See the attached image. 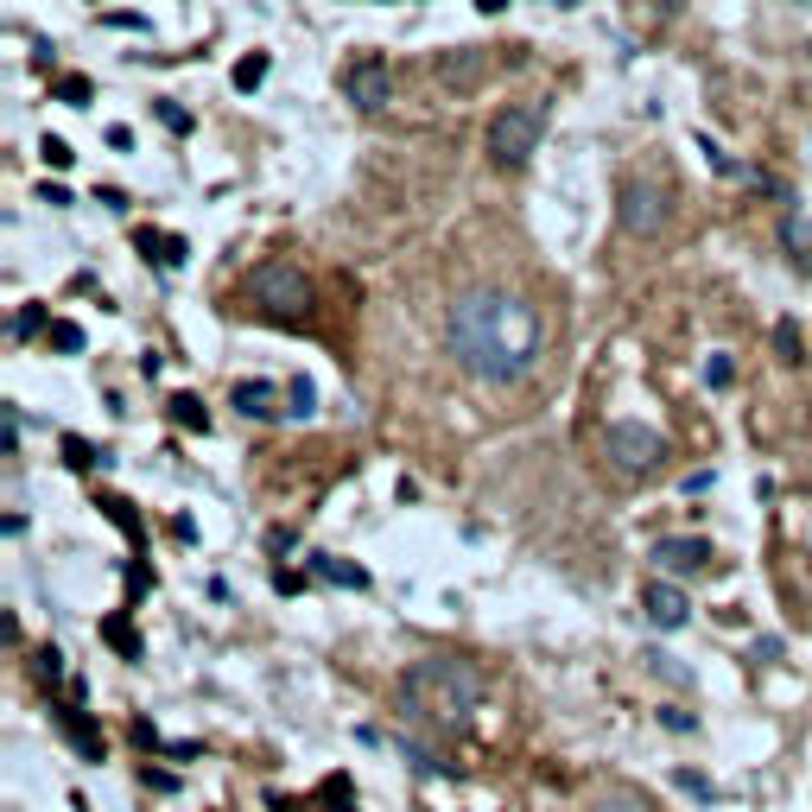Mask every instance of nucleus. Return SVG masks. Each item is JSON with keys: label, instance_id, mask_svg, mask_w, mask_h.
I'll return each mask as SVG.
<instances>
[{"label": "nucleus", "instance_id": "f257e3e1", "mask_svg": "<svg viewBox=\"0 0 812 812\" xmlns=\"http://www.w3.org/2000/svg\"><path fill=\"white\" fill-rule=\"evenodd\" d=\"M445 336H451V355L489 387H507L521 381L539 362V311L514 292H495V286H477V292H457L451 318H445Z\"/></svg>", "mask_w": 812, "mask_h": 812}, {"label": "nucleus", "instance_id": "f03ea898", "mask_svg": "<svg viewBox=\"0 0 812 812\" xmlns=\"http://www.w3.org/2000/svg\"><path fill=\"white\" fill-rule=\"evenodd\" d=\"M400 705H406V717H419V724L457 730V724H470V710L482 705V673L457 654L413 660L406 680H400Z\"/></svg>", "mask_w": 812, "mask_h": 812}, {"label": "nucleus", "instance_id": "7ed1b4c3", "mask_svg": "<svg viewBox=\"0 0 812 812\" xmlns=\"http://www.w3.org/2000/svg\"><path fill=\"white\" fill-rule=\"evenodd\" d=\"M539 133H546V101H507L502 115L489 121V159L502 172H521L539 152Z\"/></svg>", "mask_w": 812, "mask_h": 812}, {"label": "nucleus", "instance_id": "20e7f679", "mask_svg": "<svg viewBox=\"0 0 812 812\" xmlns=\"http://www.w3.org/2000/svg\"><path fill=\"white\" fill-rule=\"evenodd\" d=\"M248 292L260 299V311L267 318H279V324H292V318H304L311 311V279L292 267V260H260L248 279Z\"/></svg>", "mask_w": 812, "mask_h": 812}, {"label": "nucleus", "instance_id": "39448f33", "mask_svg": "<svg viewBox=\"0 0 812 812\" xmlns=\"http://www.w3.org/2000/svg\"><path fill=\"white\" fill-rule=\"evenodd\" d=\"M603 457L622 470V477H648L660 457H666V438L654 426H641V419H616L603 431Z\"/></svg>", "mask_w": 812, "mask_h": 812}, {"label": "nucleus", "instance_id": "423d86ee", "mask_svg": "<svg viewBox=\"0 0 812 812\" xmlns=\"http://www.w3.org/2000/svg\"><path fill=\"white\" fill-rule=\"evenodd\" d=\"M616 223L629 228V235H660V223H666V197H660V184H648V178H629L622 184V203H616Z\"/></svg>", "mask_w": 812, "mask_h": 812}, {"label": "nucleus", "instance_id": "0eeeda50", "mask_svg": "<svg viewBox=\"0 0 812 812\" xmlns=\"http://www.w3.org/2000/svg\"><path fill=\"white\" fill-rule=\"evenodd\" d=\"M343 96H350L362 115H381V108L394 101V71H387V57H355L350 76H343Z\"/></svg>", "mask_w": 812, "mask_h": 812}, {"label": "nucleus", "instance_id": "6e6552de", "mask_svg": "<svg viewBox=\"0 0 812 812\" xmlns=\"http://www.w3.org/2000/svg\"><path fill=\"white\" fill-rule=\"evenodd\" d=\"M654 565L666 571V578L705 571V565H710V539H698V533H666V539H654Z\"/></svg>", "mask_w": 812, "mask_h": 812}, {"label": "nucleus", "instance_id": "1a4fd4ad", "mask_svg": "<svg viewBox=\"0 0 812 812\" xmlns=\"http://www.w3.org/2000/svg\"><path fill=\"white\" fill-rule=\"evenodd\" d=\"M641 616H648V622H654V629H685V622H692V603H685V590L680 584H648V597H641Z\"/></svg>", "mask_w": 812, "mask_h": 812}, {"label": "nucleus", "instance_id": "9d476101", "mask_svg": "<svg viewBox=\"0 0 812 812\" xmlns=\"http://www.w3.org/2000/svg\"><path fill=\"white\" fill-rule=\"evenodd\" d=\"M304 565H311L324 584H336V590H368V571L350 565V558H336V553H304Z\"/></svg>", "mask_w": 812, "mask_h": 812}, {"label": "nucleus", "instance_id": "9b49d317", "mask_svg": "<svg viewBox=\"0 0 812 812\" xmlns=\"http://www.w3.org/2000/svg\"><path fill=\"white\" fill-rule=\"evenodd\" d=\"M235 406H242L248 419H274V413H286V406H274V387H267V381H242V387H235Z\"/></svg>", "mask_w": 812, "mask_h": 812}, {"label": "nucleus", "instance_id": "f8f14e48", "mask_svg": "<svg viewBox=\"0 0 812 812\" xmlns=\"http://www.w3.org/2000/svg\"><path fill=\"white\" fill-rule=\"evenodd\" d=\"M781 242H787V248H793V260H800V267H806V274H812V223H806V216H800V210H793V216H787V223H781Z\"/></svg>", "mask_w": 812, "mask_h": 812}, {"label": "nucleus", "instance_id": "ddd939ff", "mask_svg": "<svg viewBox=\"0 0 812 812\" xmlns=\"http://www.w3.org/2000/svg\"><path fill=\"white\" fill-rule=\"evenodd\" d=\"M140 248L159 254V267H184V235H152V228H140Z\"/></svg>", "mask_w": 812, "mask_h": 812}, {"label": "nucleus", "instance_id": "4468645a", "mask_svg": "<svg viewBox=\"0 0 812 812\" xmlns=\"http://www.w3.org/2000/svg\"><path fill=\"white\" fill-rule=\"evenodd\" d=\"M438 76H445V83H463V89H470V83H477V76H482L477 51H451V57L438 64Z\"/></svg>", "mask_w": 812, "mask_h": 812}, {"label": "nucleus", "instance_id": "2eb2a0df", "mask_svg": "<svg viewBox=\"0 0 812 812\" xmlns=\"http://www.w3.org/2000/svg\"><path fill=\"white\" fill-rule=\"evenodd\" d=\"M101 641H115L127 660H140V634H133V622H127V616H108V622H101Z\"/></svg>", "mask_w": 812, "mask_h": 812}, {"label": "nucleus", "instance_id": "dca6fc26", "mask_svg": "<svg viewBox=\"0 0 812 812\" xmlns=\"http://www.w3.org/2000/svg\"><path fill=\"white\" fill-rule=\"evenodd\" d=\"M51 350H64V355H76L83 350V343H89V336H83V324H71V318H51Z\"/></svg>", "mask_w": 812, "mask_h": 812}, {"label": "nucleus", "instance_id": "f3484780", "mask_svg": "<svg viewBox=\"0 0 812 812\" xmlns=\"http://www.w3.org/2000/svg\"><path fill=\"white\" fill-rule=\"evenodd\" d=\"M286 400H292V406H286V413H292V419H311V413H318V387H311V381H292V387H286Z\"/></svg>", "mask_w": 812, "mask_h": 812}, {"label": "nucleus", "instance_id": "a211bd4d", "mask_svg": "<svg viewBox=\"0 0 812 812\" xmlns=\"http://www.w3.org/2000/svg\"><path fill=\"white\" fill-rule=\"evenodd\" d=\"M774 350H781V362H806V350H800V324H793V318L774 324Z\"/></svg>", "mask_w": 812, "mask_h": 812}, {"label": "nucleus", "instance_id": "6ab92c4d", "mask_svg": "<svg viewBox=\"0 0 812 812\" xmlns=\"http://www.w3.org/2000/svg\"><path fill=\"white\" fill-rule=\"evenodd\" d=\"M172 419H178L184 431H210V413H203V406L191 400V394H178V400H172Z\"/></svg>", "mask_w": 812, "mask_h": 812}, {"label": "nucleus", "instance_id": "aec40b11", "mask_svg": "<svg viewBox=\"0 0 812 812\" xmlns=\"http://www.w3.org/2000/svg\"><path fill=\"white\" fill-rule=\"evenodd\" d=\"M260 83H267V51H254V57L235 64V89H260Z\"/></svg>", "mask_w": 812, "mask_h": 812}, {"label": "nucleus", "instance_id": "412c9836", "mask_svg": "<svg viewBox=\"0 0 812 812\" xmlns=\"http://www.w3.org/2000/svg\"><path fill=\"white\" fill-rule=\"evenodd\" d=\"M590 812H648V800H641V793H603Z\"/></svg>", "mask_w": 812, "mask_h": 812}, {"label": "nucleus", "instance_id": "4be33fe9", "mask_svg": "<svg viewBox=\"0 0 812 812\" xmlns=\"http://www.w3.org/2000/svg\"><path fill=\"white\" fill-rule=\"evenodd\" d=\"M698 147H705V159H710V165H717V172H724V178H742V165H736V159H730V152H724V147H717L710 133H705V140H698Z\"/></svg>", "mask_w": 812, "mask_h": 812}, {"label": "nucleus", "instance_id": "5701e85b", "mask_svg": "<svg viewBox=\"0 0 812 812\" xmlns=\"http://www.w3.org/2000/svg\"><path fill=\"white\" fill-rule=\"evenodd\" d=\"M57 96L71 101V108H83V101L96 96V89H89V76H64V83H57Z\"/></svg>", "mask_w": 812, "mask_h": 812}, {"label": "nucleus", "instance_id": "b1692460", "mask_svg": "<svg viewBox=\"0 0 812 812\" xmlns=\"http://www.w3.org/2000/svg\"><path fill=\"white\" fill-rule=\"evenodd\" d=\"M39 152H45V165H57V172H64V165L76 159V152H71V140H57V133H45V147H39Z\"/></svg>", "mask_w": 812, "mask_h": 812}, {"label": "nucleus", "instance_id": "393cba45", "mask_svg": "<svg viewBox=\"0 0 812 812\" xmlns=\"http://www.w3.org/2000/svg\"><path fill=\"white\" fill-rule=\"evenodd\" d=\"M324 800H330L336 812H355V800H350V781H343V774H330V781H324Z\"/></svg>", "mask_w": 812, "mask_h": 812}, {"label": "nucleus", "instance_id": "a878e982", "mask_svg": "<svg viewBox=\"0 0 812 812\" xmlns=\"http://www.w3.org/2000/svg\"><path fill=\"white\" fill-rule=\"evenodd\" d=\"M159 121L172 127V133H191V108H178V101H159Z\"/></svg>", "mask_w": 812, "mask_h": 812}, {"label": "nucleus", "instance_id": "bb28decb", "mask_svg": "<svg viewBox=\"0 0 812 812\" xmlns=\"http://www.w3.org/2000/svg\"><path fill=\"white\" fill-rule=\"evenodd\" d=\"M32 330H45V304H25L20 318H13V336H32Z\"/></svg>", "mask_w": 812, "mask_h": 812}, {"label": "nucleus", "instance_id": "cd10ccee", "mask_svg": "<svg viewBox=\"0 0 812 812\" xmlns=\"http://www.w3.org/2000/svg\"><path fill=\"white\" fill-rule=\"evenodd\" d=\"M406 761H419L426 774H451V761H438L431 749H419V742H406Z\"/></svg>", "mask_w": 812, "mask_h": 812}, {"label": "nucleus", "instance_id": "c85d7f7f", "mask_svg": "<svg viewBox=\"0 0 812 812\" xmlns=\"http://www.w3.org/2000/svg\"><path fill=\"white\" fill-rule=\"evenodd\" d=\"M705 381H710V387H730V381H736L730 355H710V362H705Z\"/></svg>", "mask_w": 812, "mask_h": 812}, {"label": "nucleus", "instance_id": "c756f323", "mask_svg": "<svg viewBox=\"0 0 812 812\" xmlns=\"http://www.w3.org/2000/svg\"><path fill=\"white\" fill-rule=\"evenodd\" d=\"M101 507H108V514H115V521H121V533H127V539H140V521H133V514H127V502H121V495H108V502H101Z\"/></svg>", "mask_w": 812, "mask_h": 812}, {"label": "nucleus", "instance_id": "7c9ffc66", "mask_svg": "<svg viewBox=\"0 0 812 812\" xmlns=\"http://www.w3.org/2000/svg\"><path fill=\"white\" fill-rule=\"evenodd\" d=\"M673 781H680L685 793H692V800H710V781H705V774H692V768H680V774H673Z\"/></svg>", "mask_w": 812, "mask_h": 812}, {"label": "nucleus", "instance_id": "2f4dec72", "mask_svg": "<svg viewBox=\"0 0 812 812\" xmlns=\"http://www.w3.org/2000/svg\"><path fill=\"white\" fill-rule=\"evenodd\" d=\"M64 451H71V463H76V470H89V463H96V451H89L83 438H64Z\"/></svg>", "mask_w": 812, "mask_h": 812}, {"label": "nucleus", "instance_id": "473e14b6", "mask_svg": "<svg viewBox=\"0 0 812 812\" xmlns=\"http://www.w3.org/2000/svg\"><path fill=\"white\" fill-rule=\"evenodd\" d=\"M39 673H45V680H57V673H64V654H57V648H45V654H39Z\"/></svg>", "mask_w": 812, "mask_h": 812}, {"label": "nucleus", "instance_id": "72a5a7b5", "mask_svg": "<svg viewBox=\"0 0 812 812\" xmlns=\"http://www.w3.org/2000/svg\"><path fill=\"white\" fill-rule=\"evenodd\" d=\"M477 7H482V13H502L507 0H477Z\"/></svg>", "mask_w": 812, "mask_h": 812}, {"label": "nucleus", "instance_id": "f704fd0d", "mask_svg": "<svg viewBox=\"0 0 812 812\" xmlns=\"http://www.w3.org/2000/svg\"><path fill=\"white\" fill-rule=\"evenodd\" d=\"M553 7H578V0H553Z\"/></svg>", "mask_w": 812, "mask_h": 812}]
</instances>
